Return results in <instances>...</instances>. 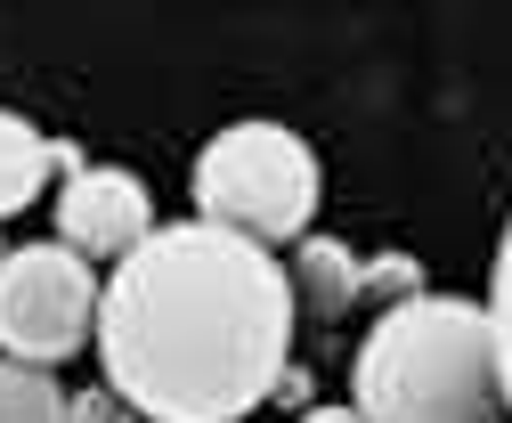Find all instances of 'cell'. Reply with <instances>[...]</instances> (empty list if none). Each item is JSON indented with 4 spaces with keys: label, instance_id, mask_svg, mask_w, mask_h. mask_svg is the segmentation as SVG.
I'll return each instance as SVG.
<instances>
[{
    "label": "cell",
    "instance_id": "11",
    "mask_svg": "<svg viewBox=\"0 0 512 423\" xmlns=\"http://www.w3.org/2000/svg\"><path fill=\"white\" fill-rule=\"evenodd\" d=\"M301 423H358V407H301Z\"/></svg>",
    "mask_w": 512,
    "mask_h": 423
},
{
    "label": "cell",
    "instance_id": "5",
    "mask_svg": "<svg viewBox=\"0 0 512 423\" xmlns=\"http://www.w3.org/2000/svg\"><path fill=\"white\" fill-rule=\"evenodd\" d=\"M155 236V204L139 188V171L114 163H74L66 188H57V245L82 261H131Z\"/></svg>",
    "mask_w": 512,
    "mask_h": 423
},
{
    "label": "cell",
    "instance_id": "12",
    "mask_svg": "<svg viewBox=\"0 0 512 423\" xmlns=\"http://www.w3.org/2000/svg\"><path fill=\"white\" fill-rule=\"evenodd\" d=\"M0 261H9V245H0Z\"/></svg>",
    "mask_w": 512,
    "mask_h": 423
},
{
    "label": "cell",
    "instance_id": "6",
    "mask_svg": "<svg viewBox=\"0 0 512 423\" xmlns=\"http://www.w3.org/2000/svg\"><path fill=\"white\" fill-rule=\"evenodd\" d=\"M82 155L66 147V139H41L25 114H9L0 106V220L9 212H25V204H41V188H49V171H74Z\"/></svg>",
    "mask_w": 512,
    "mask_h": 423
},
{
    "label": "cell",
    "instance_id": "2",
    "mask_svg": "<svg viewBox=\"0 0 512 423\" xmlns=\"http://www.w3.org/2000/svg\"><path fill=\"white\" fill-rule=\"evenodd\" d=\"M358 423H496V342L464 293H407L358 342Z\"/></svg>",
    "mask_w": 512,
    "mask_h": 423
},
{
    "label": "cell",
    "instance_id": "3",
    "mask_svg": "<svg viewBox=\"0 0 512 423\" xmlns=\"http://www.w3.org/2000/svg\"><path fill=\"white\" fill-rule=\"evenodd\" d=\"M196 204L212 228L244 236V245H293L317 220V155L285 123H228L196 155Z\"/></svg>",
    "mask_w": 512,
    "mask_h": 423
},
{
    "label": "cell",
    "instance_id": "10",
    "mask_svg": "<svg viewBox=\"0 0 512 423\" xmlns=\"http://www.w3.org/2000/svg\"><path fill=\"white\" fill-rule=\"evenodd\" d=\"M66 423H139V415L122 407L114 391H82V399H66Z\"/></svg>",
    "mask_w": 512,
    "mask_h": 423
},
{
    "label": "cell",
    "instance_id": "4",
    "mask_svg": "<svg viewBox=\"0 0 512 423\" xmlns=\"http://www.w3.org/2000/svg\"><path fill=\"white\" fill-rule=\"evenodd\" d=\"M98 326V277L66 245H17L0 261V350L17 367H57Z\"/></svg>",
    "mask_w": 512,
    "mask_h": 423
},
{
    "label": "cell",
    "instance_id": "7",
    "mask_svg": "<svg viewBox=\"0 0 512 423\" xmlns=\"http://www.w3.org/2000/svg\"><path fill=\"white\" fill-rule=\"evenodd\" d=\"M366 293V261L350 245H334V236H301V301L317 318H342L350 301Z\"/></svg>",
    "mask_w": 512,
    "mask_h": 423
},
{
    "label": "cell",
    "instance_id": "9",
    "mask_svg": "<svg viewBox=\"0 0 512 423\" xmlns=\"http://www.w3.org/2000/svg\"><path fill=\"white\" fill-rule=\"evenodd\" d=\"M488 342H496V399L512 415V220L496 245V285H488Z\"/></svg>",
    "mask_w": 512,
    "mask_h": 423
},
{
    "label": "cell",
    "instance_id": "8",
    "mask_svg": "<svg viewBox=\"0 0 512 423\" xmlns=\"http://www.w3.org/2000/svg\"><path fill=\"white\" fill-rule=\"evenodd\" d=\"M0 423H66V391H57L41 367L0 358Z\"/></svg>",
    "mask_w": 512,
    "mask_h": 423
},
{
    "label": "cell",
    "instance_id": "1",
    "mask_svg": "<svg viewBox=\"0 0 512 423\" xmlns=\"http://www.w3.org/2000/svg\"><path fill=\"white\" fill-rule=\"evenodd\" d=\"M106 391L155 423H244L293 367V277L212 220L155 228L98 293Z\"/></svg>",
    "mask_w": 512,
    "mask_h": 423
}]
</instances>
